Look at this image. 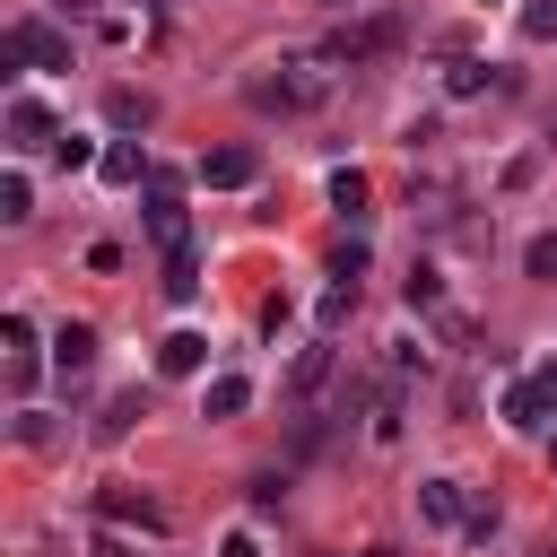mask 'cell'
<instances>
[{
  "label": "cell",
  "instance_id": "obj_21",
  "mask_svg": "<svg viewBox=\"0 0 557 557\" xmlns=\"http://www.w3.org/2000/svg\"><path fill=\"white\" fill-rule=\"evenodd\" d=\"M400 296H409V305H418V313H426V305H435V296H444V278H435V261H409V287H400Z\"/></svg>",
  "mask_w": 557,
  "mask_h": 557
},
{
  "label": "cell",
  "instance_id": "obj_28",
  "mask_svg": "<svg viewBox=\"0 0 557 557\" xmlns=\"http://www.w3.org/2000/svg\"><path fill=\"white\" fill-rule=\"evenodd\" d=\"M52 9H70V17H78V9H87V0H52Z\"/></svg>",
  "mask_w": 557,
  "mask_h": 557
},
{
  "label": "cell",
  "instance_id": "obj_9",
  "mask_svg": "<svg viewBox=\"0 0 557 557\" xmlns=\"http://www.w3.org/2000/svg\"><path fill=\"white\" fill-rule=\"evenodd\" d=\"M418 513H426L435 531H461V522H470V505H461V479H426V487H418Z\"/></svg>",
  "mask_w": 557,
  "mask_h": 557
},
{
  "label": "cell",
  "instance_id": "obj_5",
  "mask_svg": "<svg viewBox=\"0 0 557 557\" xmlns=\"http://www.w3.org/2000/svg\"><path fill=\"white\" fill-rule=\"evenodd\" d=\"M548 418H557V374H531V383H513V392H505V426L540 435Z\"/></svg>",
  "mask_w": 557,
  "mask_h": 557
},
{
  "label": "cell",
  "instance_id": "obj_4",
  "mask_svg": "<svg viewBox=\"0 0 557 557\" xmlns=\"http://www.w3.org/2000/svg\"><path fill=\"white\" fill-rule=\"evenodd\" d=\"M252 174H261V148H252V139H226V148L200 157V183H209V191H244Z\"/></svg>",
  "mask_w": 557,
  "mask_h": 557
},
{
  "label": "cell",
  "instance_id": "obj_32",
  "mask_svg": "<svg viewBox=\"0 0 557 557\" xmlns=\"http://www.w3.org/2000/svg\"><path fill=\"white\" fill-rule=\"evenodd\" d=\"M548 374H557V366H548Z\"/></svg>",
  "mask_w": 557,
  "mask_h": 557
},
{
  "label": "cell",
  "instance_id": "obj_19",
  "mask_svg": "<svg viewBox=\"0 0 557 557\" xmlns=\"http://www.w3.org/2000/svg\"><path fill=\"white\" fill-rule=\"evenodd\" d=\"M522 270H531L540 287H557V235H531V244H522Z\"/></svg>",
  "mask_w": 557,
  "mask_h": 557
},
{
  "label": "cell",
  "instance_id": "obj_3",
  "mask_svg": "<svg viewBox=\"0 0 557 557\" xmlns=\"http://www.w3.org/2000/svg\"><path fill=\"white\" fill-rule=\"evenodd\" d=\"M383 52H400V17H374V26H339L322 61H383Z\"/></svg>",
  "mask_w": 557,
  "mask_h": 557
},
{
  "label": "cell",
  "instance_id": "obj_7",
  "mask_svg": "<svg viewBox=\"0 0 557 557\" xmlns=\"http://www.w3.org/2000/svg\"><path fill=\"white\" fill-rule=\"evenodd\" d=\"M96 513H104V522H139V531H165V505H157V496H139V487H122V479L96 496Z\"/></svg>",
  "mask_w": 557,
  "mask_h": 557
},
{
  "label": "cell",
  "instance_id": "obj_26",
  "mask_svg": "<svg viewBox=\"0 0 557 557\" xmlns=\"http://www.w3.org/2000/svg\"><path fill=\"white\" fill-rule=\"evenodd\" d=\"M278 496H287V479H278V470H261V479H252V513H270Z\"/></svg>",
  "mask_w": 557,
  "mask_h": 557
},
{
  "label": "cell",
  "instance_id": "obj_6",
  "mask_svg": "<svg viewBox=\"0 0 557 557\" xmlns=\"http://www.w3.org/2000/svg\"><path fill=\"white\" fill-rule=\"evenodd\" d=\"M61 131H52V113L35 104V96H9V157H35V148H52Z\"/></svg>",
  "mask_w": 557,
  "mask_h": 557
},
{
  "label": "cell",
  "instance_id": "obj_31",
  "mask_svg": "<svg viewBox=\"0 0 557 557\" xmlns=\"http://www.w3.org/2000/svg\"><path fill=\"white\" fill-rule=\"evenodd\" d=\"M331 9H339V0H331Z\"/></svg>",
  "mask_w": 557,
  "mask_h": 557
},
{
  "label": "cell",
  "instance_id": "obj_8",
  "mask_svg": "<svg viewBox=\"0 0 557 557\" xmlns=\"http://www.w3.org/2000/svg\"><path fill=\"white\" fill-rule=\"evenodd\" d=\"M148 235H157L165 252H174V244H191V235H183V200H174V183H165V174H148Z\"/></svg>",
  "mask_w": 557,
  "mask_h": 557
},
{
  "label": "cell",
  "instance_id": "obj_25",
  "mask_svg": "<svg viewBox=\"0 0 557 557\" xmlns=\"http://www.w3.org/2000/svg\"><path fill=\"white\" fill-rule=\"evenodd\" d=\"M487 87V61H453V96H479Z\"/></svg>",
  "mask_w": 557,
  "mask_h": 557
},
{
  "label": "cell",
  "instance_id": "obj_30",
  "mask_svg": "<svg viewBox=\"0 0 557 557\" xmlns=\"http://www.w3.org/2000/svg\"><path fill=\"white\" fill-rule=\"evenodd\" d=\"M366 557H392V548H366Z\"/></svg>",
  "mask_w": 557,
  "mask_h": 557
},
{
  "label": "cell",
  "instance_id": "obj_22",
  "mask_svg": "<svg viewBox=\"0 0 557 557\" xmlns=\"http://www.w3.org/2000/svg\"><path fill=\"white\" fill-rule=\"evenodd\" d=\"M322 374H331V348H305V357H296V374H287V392H296V400H305V392H313V383H322Z\"/></svg>",
  "mask_w": 557,
  "mask_h": 557
},
{
  "label": "cell",
  "instance_id": "obj_15",
  "mask_svg": "<svg viewBox=\"0 0 557 557\" xmlns=\"http://www.w3.org/2000/svg\"><path fill=\"white\" fill-rule=\"evenodd\" d=\"M366 200H374V183H366L357 165H339V174H331V209H339V218L357 226V218H366Z\"/></svg>",
  "mask_w": 557,
  "mask_h": 557
},
{
  "label": "cell",
  "instance_id": "obj_10",
  "mask_svg": "<svg viewBox=\"0 0 557 557\" xmlns=\"http://www.w3.org/2000/svg\"><path fill=\"white\" fill-rule=\"evenodd\" d=\"M200 366H209V339L200 331H165L157 339V374H200Z\"/></svg>",
  "mask_w": 557,
  "mask_h": 557
},
{
  "label": "cell",
  "instance_id": "obj_14",
  "mask_svg": "<svg viewBox=\"0 0 557 557\" xmlns=\"http://www.w3.org/2000/svg\"><path fill=\"white\" fill-rule=\"evenodd\" d=\"M104 122H113V131H148V122H157V96H139V87H113V96H104Z\"/></svg>",
  "mask_w": 557,
  "mask_h": 557
},
{
  "label": "cell",
  "instance_id": "obj_1",
  "mask_svg": "<svg viewBox=\"0 0 557 557\" xmlns=\"http://www.w3.org/2000/svg\"><path fill=\"white\" fill-rule=\"evenodd\" d=\"M0 70H70V35L44 26V17H17L0 35Z\"/></svg>",
  "mask_w": 557,
  "mask_h": 557
},
{
  "label": "cell",
  "instance_id": "obj_23",
  "mask_svg": "<svg viewBox=\"0 0 557 557\" xmlns=\"http://www.w3.org/2000/svg\"><path fill=\"white\" fill-rule=\"evenodd\" d=\"M331 278H339V287H357V278H366V244H357V235L331 252Z\"/></svg>",
  "mask_w": 557,
  "mask_h": 557
},
{
  "label": "cell",
  "instance_id": "obj_24",
  "mask_svg": "<svg viewBox=\"0 0 557 557\" xmlns=\"http://www.w3.org/2000/svg\"><path fill=\"white\" fill-rule=\"evenodd\" d=\"M522 35H531V44H557V0H531V9H522Z\"/></svg>",
  "mask_w": 557,
  "mask_h": 557
},
{
  "label": "cell",
  "instance_id": "obj_16",
  "mask_svg": "<svg viewBox=\"0 0 557 557\" xmlns=\"http://www.w3.org/2000/svg\"><path fill=\"white\" fill-rule=\"evenodd\" d=\"M165 296H174V305H191V296H200V252H191V244H174V252H165Z\"/></svg>",
  "mask_w": 557,
  "mask_h": 557
},
{
  "label": "cell",
  "instance_id": "obj_20",
  "mask_svg": "<svg viewBox=\"0 0 557 557\" xmlns=\"http://www.w3.org/2000/svg\"><path fill=\"white\" fill-rule=\"evenodd\" d=\"M96 157H104V148H87L78 131H61V139H52V165H61V174H78V165H96Z\"/></svg>",
  "mask_w": 557,
  "mask_h": 557
},
{
  "label": "cell",
  "instance_id": "obj_29",
  "mask_svg": "<svg viewBox=\"0 0 557 557\" xmlns=\"http://www.w3.org/2000/svg\"><path fill=\"white\" fill-rule=\"evenodd\" d=\"M548 470H557V435H548Z\"/></svg>",
  "mask_w": 557,
  "mask_h": 557
},
{
  "label": "cell",
  "instance_id": "obj_2",
  "mask_svg": "<svg viewBox=\"0 0 557 557\" xmlns=\"http://www.w3.org/2000/svg\"><path fill=\"white\" fill-rule=\"evenodd\" d=\"M322 87H331V78H322L313 61H278L270 78H252V104H261V113H305V104H322Z\"/></svg>",
  "mask_w": 557,
  "mask_h": 557
},
{
  "label": "cell",
  "instance_id": "obj_12",
  "mask_svg": "<svg viewBox=\"0 0 557 557\" xmlns=\"http://www.w3.org/2000/svg\"><path fill=\"white\" fill-rule=\"evenodd\" d=\"M244 400H252L244 374H209V383H200V418H244Z\"/></svg>",
  "mask_w": 557,
  "mask_h": 557
},
{
  "label": "cell",
  "instance_id": "obj_11",
  "mask_svg": "<svg viewBox=\"0 0 557 557\" xmlns=\"http://www.w3.org/2000/svg\"><path fill=\"white\" fill-rule=\"evenodd\" d=\"M52 366H61V374H87V366H96V331H87V322H61V331H52Z\"/></svg>",
  "mask_w": 557,
  "mask_h": 557
},
{
  "label": "cell",
  "instance_id": "obj_13",
  "mask_svg": "<svg viewBox=\"0 0 557 557\" xmlns=\"http://www.w3.org/2000/svg\"><path fill=\"white\" fill-rule=\"evenodd\" d=\"M139 418H148V400H139V392H113V400L96 409V444H122Z\"/></svg>",
  "mask_w": 557,
  "mask_h": 557
},
{
  "label": "cell",
  "instance_id": "obj_18",
  "mask_svg": "<svg viewBox=\"0 0 557 557\" xmlns=\"http://www.w3.org/2000/svg\"><path fill=\"white\" fill-rule=\"evenodd\" d=\"M26 218H35V183L9 165V174H0V226H26Z\"/></svg>",
  "mask_w": 557,
  "mask_h": 557
},
{
  "label": "cell",
  "instance_id": "obj_17",
  "mask_svg": "<svg viewBox=\"0 0 557 557\" xmlns=\"http://www.w3.org/2000/svg\"><path fill=\"white\" fill-rule=\"evenodd\" d=\"M96 174H104V183H139V174H148V157H139V139H113V148L96 157Z\"/></svg>",
  "mask_w": 557,
  "mask_h": 557
},
{
  "label": "cell",
  "instance_id": "obj_27",
  "mask_svg": "<svg viewBox=\"0 0 557 557\" xmlns=\"http://www.w3.org/2000/svg\"><path fill=\"white\" fill-rule=\"evenodd\" d=\"M218 557H261V548H252V531H235V540H226Z\"/></svg>",
  "mask_w": 557,
  "mask_h": 557
}]
</instances>
